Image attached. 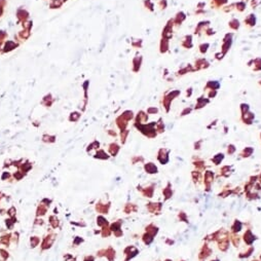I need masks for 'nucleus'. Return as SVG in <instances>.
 I'll return each mask as SVG.
<instances>
[{"label":"nucleus","mask_w":261,"mask_h":261,"mask_svg":"<svg viewBox=\"0 0 261 261\" xmlns=\"http://www.w3.org/2000/svg\"><path fill=\"white\" fill-rule=\"evenodd\" d=\"M180 95H181V92H180L179 89H172V91L168 92V93H165V95H163V101H161V103H163V108L165 109L167 112L170 111L171 105H172L173 101L175 100L176 98H178Z\"/></svg>","instance_id":"1"},{"label":"nucleus","mask_w":261,"mask_h":261,"mask_svg":"<svg viewBox=\"0 0 261 261\" xmlns=\"http://www.w3.org/2000/svg\"><path fill=\"white\" fill-rule=\"evenodd\" d=\"M174 27H175V25H174V20L170 19L168 22H167L165 26L163 27V32H161V37L171 40V39L173 38V30H174Z\"/></svg>","instance_id":"2"},{"label":"nucleus","mask_w":261,"mask_h":261,"mask_svg":"<svg viewBox=\"0 0 261 261\" xmlns=\"http://www.w3.org/2000/svg\"><path fill=\"white\" fill-rule=\"evenodd\" d=\"M210 62H209L207 59L205 58H199V59H197L195 62L193 64V67L195 71H201V70H205V69H208L210 67Z\"/></svg>","instance_id":"3"},{"label":"nucleus","mask_w":261,"mask_h":261,"mask_svg":"<svg viewBox=\"0 0 261 261\" xmlns=\"http://www.w3.org/2000/svg\"><path fill=\"white\" fill-rule=\"evenodd\" d=\"M210 24H211V22L208 21V20H206V21H201L199 24L197 25L193 33L195 34V35H201L203 32L205 33V30H206L208 27H210Z\"/></svg>","instance_id":"4"},{"label":"nucleus","mask_w":261,"mask_h":261,"mask_svg":"<svg viewBox=\"0 0 261 261\" xmlns=\"http://www.w3.org/2000/svg\"><path fill=\"white\" fill-rule=\"evenodd\" d=\"M181 46L185 49H191L193 47V38H192L191 34L185 35L181 41Z\"/></svg>","instance_id":"5"},{"label":"nucleus","mask_w":261,"mask_h":261,"mask_svg":"<svg viewBox=\"0 0 261 261\" xmlns=\"http://www.w3.org/2000/svg\"><path fill=\"white\" fill-rule=\"evenodd\" d=\"M192 72H195L193 65L187 64L186 66L180 68V69L176 72V76H183V75H186L187 73H192Z\"/></svg>","instance_id":"6"},{"label":"nucleus","mask_w":261,"mask_h":261,"mask_svg":"<svg viewBox=\"0 0 261 261\" xmlns=\"http://www.w3.org/2000/svg\"><path fill=\"white\" fill-rule=\"evenodd\" d=\"M256 23H257V18H256V16H255V14H253V12L248 14L244 20V24L247 27H250V28L255 27Z\"/></svg>","instance_id":"7"},{"label":"nucleus","mask_w":261,"mask_h":261,"mask_svg":"<svg viewBox=\"0 0 261 261\" xmlns=\"http://www.w3.org/2000/svg\"><path fill=\"white\" fill-rule=\"evenodd\" d=\"M209 103H210V99L205 98L204 96H201V97H199V98L197 99V104H195L194 109H195V110H199V109H201V108L206 107Z\"/></svg>","instance_id":"8"},{"label":"nucleus","mask_w":261,"mask_h":261,"mask_svg":"<svg viewBox=\"0 0 261 261\" xmlns=\"http://www.w3.org/2000/svg\"><path fill=\"white\" fill-rule=\"evenodd\" d=\"M142 62H143V58L142 56H136V57L133 59V71L135 73L139 72L140 69H141V66H142Z\"/></svg>","instance_id":"9"},{"label":"nucleus","mask_w":261,"mask_h":261,"mask_svg":"<svg viewBox=\"0 0 261 261\" xmlns=\"http://www.w3.org/2000/svg\"><path fill=\"white\" fill-rule=\"evenodd\" d=\"M220 86H221V84L218 80H209V81H207L206 85H205L204 91H211V89H216V91H218V89H220Z\"/></svg>","instance_id":"10"},{"label":"nucleus","mask_w":261,"mask_h":261,"mask_svg":"<svg viewBox=\"0 0 261 261\" xmlns=\"http://www.w3.org/2000/svg\"><path fill=\"white\" fill-rule=\"evenodd\" d=\"M254 118H255V114L253 112H251V111L245 113V114H242V116H241V120L244 122L245 125H252Z\"/></svg>","instance_id":"11"},{"label":"nucleus","mask_w":261,"mask_h":261,"mask_svg":"<svg viewBox=\"0 0 261 261\" xmlns=\"http://www.w3.org/2000/svg\"><path fill=\"white\" fill-rule=\"evenodd\" d=\"M186 18H187V16L184 12H178L177 14H176L175 18L173 19L174 20V25H175V26H181L183 22L186 20Z\"/></svg>","instance_id":"12"},{"label":"nucleus","mask_w":261,"mask_h":261,"mask_svg":"<svg viewBox=\"0 0 261 261\" xmlns=\"http://www.w3.org/2000/svg\"><path fill=\"white\" fill-rule=\"evenodd\" d=\"M169 50H170V40L161 37V42H159V53L165 54L168 53Z\"/></svg>","instance_id":"13"},{"label":"nucleus","mask_w":261,"mask_h":261,"mask_svg":"<svg viewBox=\"0 0 261 261\" xmlns=\"http://www.w3.org/2000/svg\"><path fill=\"white\" fill-rule=\"evenodd\" d=\"M158 161H161L163 165H165V163L169 161V151L167 150V149H159V151H158Z\"/></svg>","instance_id":"14"},{"label":"nucleus","mask_w":261,"mask_h":261,"mask_svg":"<svg viewBox=\"0 0 261 261\" xmlns=\"http://www.w3.org/2000/svg\"><path fill=\"white\" fill-rule=\"evenodd\" d=\"M248 66H249V67L253 66V70H254L255 72L261 71V58L252 59L251 61L248 62Z\"/></svg>","instance_id":"15"},{"label":"nucleus","mask_w":261,"mask_h":261,"mask_svg":"<svg viewBox=\"0 0 261 261\" xmlns=\"http://www.w3.org/2000/svg\"><path fill=\"white\" fill-rule=\"evenodd\" d=\"M233 42V39H231V40L222 41V44H221V53H222L224 56L227 55V53L229 52L230 48H231Z\"/></svg>","instance_id":"16"},{"label":"nucleus","mask_w":261,"mask_h":261,"mask_svg":"<svg viewBox=\"0 0 261 261\" xmlns=\"http://www.w3.org/2000/svg\"><path fill=\"white\" fill-rule=\"evenodd\" d=\"M228 27H229V29H231L233 31H237L241 27V22L239 21L237 18H233V19L228 22Z\"/></svg>","instance_id":"17"},{"label":"nucleus","mask_w":261,"mask_h":261,"mask_svg":"<svg viewBox=\"0 0 261 261\" xmlns=\"http://www.w3.org/2000/svg\"><path fill=\"white\" fill-rule=\"evenodd\" d=\"M228 3V0H211L212 8H222L224 5Z\"/></svg>","instance_id":"18"},{"label":"nucleus","mask_w":261,"mask_h":261,"mask_svg":"<svg viewBox=\"0 0 261 261\" xmlns=\"http://www.w3.org/2000/svg\"><path fill=\"white\" fill-rule=\"evenodd\" d=\"M148 120V115L144 111H140L136 117V123H143V122Z\"/></svg>","instance_id":"19"},{"label":"nucleus","mask_w":261,"mask_h":261,"mask_svg":"<svg viewBox=\"0 0 261 261\" xmlns=\"http://www.w3.org/2000/svg\"><path fill=\"white\" fill-rule=\"evenodd\" d=\"M17 17H18V19H19V21H22V22H24V23H26V20L28 19V12H27L25 9H23V8H20V9H18Z\"/></svg>","instance_id":"20"},{"label":"nucleus","mask_w":261,"mask_h":261,"mask_svg":"<svg viewBox=\"0 0 261 261\" xmlns=\"http://www.w3.org/2000/svg\"><path fill=\"white\" fill-rule=\"evenodd\" d=\"M255 240V237L253 235H252L251 230H247L246 231V233L244 235V241L245 243L247 245H252V243L254 242Z\"/></svg>","instance_id":"21"},{"label":"nucleus","mask_w":261,"mask_h":261,"mask_svg":"<svg viewBox=\"0 0 261 261\" xmlns=\"http://www.w3.org/2000/svg\"><path fill=\"white\" fill-rule=\"evenodd\" d=\"M235 7L239 12H244L246 10V8H247V2L240 0V1L235 3Z\"/></svg>","instance_id":"22"},{"label":"nucleus","mask_w":261,"mask_h":261,"mask_svg":"<svg viewBox=\"0 0 261 261\" xmlns=\"http://www.w3.org/2000/svg\"><path fill=\"white\" fill-rule=\"evenodd\" d=\"M17 46H18V43H14V41H7V42L5 43L4 47H3V52H4V53L10 52V50L14 49Z\"/></svg>","instance_id":"23"},{"label":"nucleus","mask_w":261,"mask_h":261,"mask_svg":"<svg viewBox=\"0 0 261 261\" xmlns=\"http://www.w3.org/2000/svg\"><path fill=\"white\" fill-rule=\"evenodd\" d=\"M116 123H117L118 127H119V129H121V131L125 129V127H127V121L125 119V118L122 117L121 115H120L119 117H118L117 119H116Z\"/></svg>","instance_id":"24"},{"label":"nucleus","mask_w":261,"mask_h":261,"mask_svg":"<svg viewBox=\"0 0 261 261\" xmlns=\"http://www.w3.org/2000/svg\"><path fill=\"white\" fill-rule=\"evenodd\" d=\"M213 178H214V174L211 172V171H207V173L205 174V184H207V186H210L211 182L213 181Z\"/></svg>","instance_id":"25"},{"label":"nucleus","mask_w":261,"mask_h":261,"mask_svg":"<svg viewBox=\"0 0 261 261\" xmlns=\"http://www.w3.org/2000/svg\"><path fill=\"white\" fill-rule=\"evenodd\" d=\"M209 48H210V43L209 42L201 43V44L199 45V53H201V55H206V54L208 53Z\"/></svg>","instance_id":"26"},{"label":"nucleus","mask_w":261,"mask_h":261,"mask_svg":"<svg viewBox=\"0 0 261 261\" xmlns=\"http://www.w3.org/2000/svg\"><path fill=\"white\" fill-rule=\"evenodd\" d=\"M253 152H254V149L252 148V147H246V148H244L242 150L241 155L243 157H249V156H251L253 154Z\"/></svg>","instance_id":"27"},{"label":"nucleus","mask_w":261,"mask_h":261,"mask_svg":"<svg viewBox=\"0 0 261 261\" xmlns=\"http://www.w3.org/2000/svg\"><path fill=\"white\" fill-rule=\"evenodd\" d=\"M211 249L208 247V246H205L204 248H203V250H201V255H199V258L201 259H203V258H205L206 259L207 257L208 256H210V254H211Z\"/></svg>","instance_id":"28"},{"label":"nucleus","mask_w":261,"mask_h":261,"mask_svg":"<svg viewBox=\"0 0 261 261\" xmlns=\"http://www.w3.org/2000/svg\"><path fill=\"white\" fill-rule=\"evenodd\" d=\"M223 158H224V154L223 153H217L216 155L213 156V158H212V161H213L214 163H215L216 165H218L221 163V161H223Z\"/></svg>","instance_id":"29"},{"label":"nucleus","mask_w":261,"mask_h":261,"mask_svg":"<svg viewBox=\"0 0 261 261\" xmlns=\"http://www.w3.org/2000/svg\"><path fill=\"white\" fill-rule=\"evenodd\" d=\"M155 129H156V132L157 133H163L165 132V123L163 122V119H161V118H159V120L156 122Z\"/></svg>","instance_id":"30"},{"label":"nucleus","mask_w":261,"mask_h":261,"mask_svg":"<svg viewBox=\"0 0 261 261\" xmlns=\"http://www.w3.org/2000/svg\"><path fill=\"white\" fill-rule=\"evenodd\" d=\"M145 170L147 171L148 173H156L157 172V168L155 167V165H153L152 163H147L146 165H145Z\"/></svg>","instance_id":"31"},{"label":"nucleus","mask_w":261,"mask_h":261,"mask_svg":"<svg viewBox=\"0 0 261 261\" xmlns=\"http://www.w3.org/2000/svg\"><path fill=\"white\" fill-rule=\"evenodd\" d=\"M144 6L150 12H154V3L152 0H144Z\"/></svg>","instance_id":"32"},{"label":"nucleus","mask_w":261,"mask_h":261,"mask_svg":"<svg viewBox=\"0 0 261 261\" xmlns=\"http://www.w3.org/2000/svg\"><path fill=\"white\" fill-rule=\"evenodd\" d=\"M121 116L125 118L127 121H129V120H131V119L134 118V113H133V111H131V110H127V111H125V112L122 113Z\"/></svg>","instance_id":"33"},{"label":"nucleus","mask_w":261,"mask_h":261,"mask_svg":"<svg viewBox=\"0 0 261 261\" xmlns=\"http://www.w3.org/2000/svg\"><path fill=\"white\" fill-rule=\"evenodd\" d=\"M233 9H235V3H230V4H226V5H224V6L222 7V10H223L224 12H225V14H229V12H231Z\"/></svg>","instance_id":"34"},{"label":"nucleus","mask_w":261,"mask_h":261,"mask_svg":"<svg viewBox=\"0 0 261 261\" xmlns=\"http://www.w3.org/2000/svg\"><path fill=\"white\" fill-rule=\"evenodd\" d=\"M62 4H63L62 0H53V1L50 2L49 6H50V8H60V7L62 6Z\"/></svg>","instance_id":"35"},{"label":"nucleus","mask_w":261,"mask_h":261,"mask_svg":"<svg viewBox=\"0 0 261 261\" xmlns=\"http://www.w3.org/2000/svg\"><path fill=\"white\" fill-rule=\"evenodd\" d=\"M240 110H241V113L242 114H245V113H247L250 111V105L247 103H242L240 105Z\"/></svg>","instance_id":"36"},{"label":"nucleus","mask_w":261,"mask_h":261,"mask_svg":"<svg viewBox=\"0 0 261 261\" xmlns=\"http://www.w3.org/2000/svg\"><path fill=\"white\" fill-rule=\"evenodd\" d=\"M231 229H233V233H237V231H240V230L242 229V223H241L240 221L235 220V224L233 225Z\"/></svg>","instance_id":"37"},{"label":"nucleus","mask_w":261,"mask_h":261,"mask_svg":"<svg viewBox=\"0 0 261 261\" xmlns=\"http://www.w3.org/2000/svg\"><path fill=\"white\" fill-rule=\"evenodd\" d=\"M142 44H143L142 39H133L132 40V46L133 47L140 48V47H142Z\"/></svg>","instance_id":"38"},{"label":"nucleus","mask_w":261,"mask_h":261,"mask_svg":"<svg viewBox=\"0 0 261 261\" xmlns=\"http://www.w3.org/2000/svg\"><path fill=\"white\" fill-rule=\"evenodd\" d=\"M110 152L111 154H113V155H115V154L117 153L118 150H119V146H118L117 144H111L110 145Z\"/></svg>","instance_id":"39"},{"label":"nucleus","mask_w":261,"mask_h":261,"mask_svg":"<svg viewBox=\"0 0 261 261\" xmlns=\"http://www.w3.org/2000/svg\"><path fill=\"white\" fill-rule=\"evenodd\" d=\"M127 135H129V131H127V129H123V131H121V133H120V137H121V142H122V143H125V142Z\"/></svg>","instance_id":"40"},{"label":"nucleus","mask_w":261,"mask_h":261,"mask_svg":"<svg viewBox=\"0 0 261 261\" xmlns=\"http://www.w3.org/2000/svg\"><path fill=\"white\" fill-rule=\"evenodd\" d=\"M191 111H192V108L191 107H185L184 109H183L182 111H181V116H185V115H188V114H190L191 113Z\"/></svg>","instance_id":"41"},{"label":"nucleus","mask_w":261,"mask_h":261,"mask_svg":"<svg viewBox=\"0 0 261 261\" xmlns=\"http://www.w3.org/2000/svg\"><path fill=\"white\" fill-rule=\"evenodd\" d=\"M235 150H237V148H235V146L233 145V144H229L227 147V153L229 154V155H231V154H233L235 152Z\"/></svg>","instance_id":"42"},{"label":"nucleus","mask_w":261,"mask_h":261,"mask_svg":"<svg viewBox=\"0 0 261 261\" xmlns=\"http://www.w3.org/2000/svg\"><path fill=\"white\" fill-rule=\"evenodd\" d=\"M158 6L161 7V9H165L168 7V0H159Z\"/></svg>","instance_id":"43"},{"label":"nucleus","mask_w":261,"mask_h":261,"mask_svg":"<svg viewBox=\"0 0 261 261\" xmlns=\"http://www.w3.org/2000/svg\"><path fill=\"white\" fill-rule=\"evenodd\" d=\"M205 34H206L207 36H213V35H215L216 34V32H215L214 29L211 28V27H208V28L205 30Z\"/></svg>","instance_id":"44"},{"label":"nucleus","mask_w":261,"mask_h":261,"mask_svg":"<svg viewBox=\"0 0 261 261\" xmlns=\"http://www.w3.org/2000/svg\"><path fill=\"white\" fill-rule=\"evenodd\" d=\"M217 94H218V91H216V89H211V91L208 92V98L211 100V99H214L216 96H217Z\"/></svg>","instance_id":"45"},{"label":"nucleus","mask_w":261,"mask_h":261,"mask_svg":"<svg viewBox=\"0 0 261 261\" xmlns=\"http://www.w3.org/2000/svg\"><path fill=\"white\" fill-rule=\"evenodd\" d=\"M20 36H21L22 38L27 39L29 36H30V30H27V29H25L24 31H21V33H20Z\"/></svg>","instance_id":"46"},{"label":"nucleus","mask_w":261,"mask_h":261,"mask_svg":"<svg viewBox=\"0 0 261 261\" xmlns=\"http://www.w3.org/2000/svg\"><path fill=\"white\" fill-rule=\"evenodd\" d=\"M260 4H261V0H251L250 1V5H251L252 8H256Z\"/></svg>","instance_id":"47"},{"label":"nucleus","mask_w":261,"mask_h":261,"mask_svg":"<svg viewBox=\"0 0 261 261\" xmlns=\"http://www.w3.org/2000/svg\"><path fill=\"white\" fill-rule=\"evenodd\" d=\"M158 112V109L156 107H149L147 109V113L148 114H155V113Z\"/></svg>","instance_id":"48"},{"label":"nucleus","mask_w":261,"mask_h":261,"mask_svg":"<svg viewBox=\"0 0 261 261\" xmlns=\"http://www.w3.org/2000/svg\"><path fill=\"white\" fill-rule=\"evenodd\" d=\"M231 241H233V245H235V247H237V246H239V244H240V239H239V237H237V235H233V237H231Z\"/></svg>","instance_id":"49"},{"label":"nucleus","mask_w":261,"mask_h":261,"mask_svg":"<svg viewBox=\"0 0 261 261\" xmlns=\"http://www.w3.org/2000/svg\"><path fill=\"white\" fill-rule=\"evenodd\" d=\"M253 250H254L253 248H250V249L248 250V251L246 252V253H243L244 255H240V257H241V258H244V257H249L250 255H251L252 252H253Z\"/></svg>","instance_id":"50"},{"label":"nucleus","mask_w":261,"mask_h":261,"mask_svg":"<svg viewBox=\"0 0 261 261\" xmlns=\"http://www.w3.org/2000/svg\"><path fill=\"white\" fill-rule=\"evenodd\" d=\"M225 57V56L223 55L221 52H219V53H216L215 54V59L216 60H218V61H221V60H223V58Z\"/></svg>","instance_id":"51"},{"label":"nucleus","mask_w":261,"mask_h":261,"mask_svg":"<svg viewBox=\"0 0 261 261\" xmlns=\"http://www.w3.org/2000/svg\"><path fill=\"white\" fill-rule=\"evenodd\" d=\"M163 192H165V199H169V197H172V190H171L170 188H169V187H168V188H165V191H163Z\"/></svg>","instance_id":"52"},{"label":"nucleus","mask_w":261,"mask_h":261,"mask_svg":"<svg viewBox=\"0 0 261 261\" xmlns=\"http://www.w3.org/2000/svg\"><path fill=\"white\" fill-rule=\"evenodd\" d=\"M205 6H206V2L205 1H199L197 4V8H199V9H205Z\"/></svg>","instance_id":"53"},{"label":"nucleus","mask_w":261,"mask_h":261,"mask_svg":"<svg viewBox=\"0 0 261 261\" xmlns=\"http://www.w3.org/2000/svg\"><path fill=\"white\" fill-rule=\"evenodd\" d=\"M192 93H193V89L190 86V87H188L186 89V98H190L192 96Z\"/></svg>","instance_id":"54"},{"label":"nucleus","mask_w":261,"mask_h":261,"mask_svg":"<svg viewBox=\"0 0 261 261\" xmlns=\"http://www.w3.org/2000/svg\"><path fill=\"white\" fill-rule=\"evenodd\" d=\"M5 5V0H0V17H1V14H3V8H4Z\"/></svg>","instance_id":"55"},{"label":"nucleus","mask_w":261,"mask_h":261,"mask_svg":"<svg viewBox=\"0 0 261 261\" xmlns=\"http://www.w3.org/2000/svg\"><path fill=\"white\" fill-rule=\"evenodd\" d=\"M203 143V140H199V141L195 142V144H194V149H197V150H199V148H201V144Z\"/></svg>","instance_id":"56"},{"label":"nucleus","mask_w":261,"mask_h":261,"mask_svg":"<svg viewBox=\"0 0 261 261\" xmlns=\"http://www.w3.org/2000/svg\"><path fill=\"white\" fill-rule=\"evenodd\" d=\"M6 38V33L4 31H0V42Z\"/></svg>","instance_id":"57"},{"label":"nucleus","mask_w":261,"mask_h":261,"mask_svg":"<svg viewBox=\"0 0 261 261\" xmlns=\"http://www.w3.org/2000/svg\"><path fill=\"white\" fill-rule=\"evenodd\" d=\"M206 14V10H205V9H199V8H197V10H195V14Z\"/></svg>","instance_id":"58"},{"label":"nucleus","mask_w":261,"mask_h":261,"mask_svg":"<svg viewBox=\"0 0 261 261\" xmlns=\"http://www.w3.org/2000/svg\"><path fill=\"white\" fill-rule=\"evenodd\" d=\"M74 114H76V112H74ZM78 117H79V114H77L76 116H75V115H73V113H72V114H71V117H70V119H71V120H76Z\"/></svg>","instance_id":"59"},{"label":"nucleus","mask_w":261,"mask_h":261,"mask_svg":"<svg viewBox=\"0 0 261 261\" xmlns=\"http://www.w3.org/2000/svg\"><path fill=\"white\" fill-rule=\"evenodd\" d=\"M258 84H259V85H260V86H261V79H260V80H259V81H258Z\"/></svg>","instance_id":"60"},{"label":"nucleus","mask_w":261,"mask_h":261,"mask_svg":"<svg viewBox=\"0 0 261 261\" xmlns=\"http://www.w3.org/2000/svg\"><path fill=\"white\" fill-rule=\"evenodd\" d=\"M242 1H245V2H247V1H248V0H242Z\"/></svg>","instance_id":"61"},{"label":"nucleus","mask_w":261,"mask_h":261,"mask_svg":"<svg viewBox=\"0 0 261 261\" xmlns=\"http://www.w3.org/2000/svg\"><path fill=\"white\" fill-rule=\"evenodd\" d=\"M260 139H261V133H260Z\"/></svg>","instance_id":"62"},{"label":"nucleus","mask_w":261,"mask_h":261,"mask_svg":"<svg viewBox=\"0 0 261 261\" xmlns=\"http://www.w3.org/2000/svg\"><path fill=\"white\" fill-rule=\"evenodd\" d=\"M254 261H257V260H254Z\"/></svg>","instance_id":"63"},{"label":"nucleus","mask_w":261,"mask_h":261,"mask_svg":"<svg viewBox=\"0 0 261 261\" xmlns=\"http://www.w3.org/2000/svg\"><path fill=\"white\" fill-rule=\"evenodd\" d=\"M260 258H261V256H260Z\"/></svg>","instance_id":"64"}]
</instances>
